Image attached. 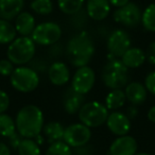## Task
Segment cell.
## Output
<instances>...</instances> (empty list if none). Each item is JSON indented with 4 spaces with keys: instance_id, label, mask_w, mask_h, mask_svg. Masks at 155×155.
I'll return each instance as SVG.
<instances>
[{
    "instance_id": "1",
    "label": "cell",
    "mask_w": 155,
    "mask_h": 155,
    "mask_svg": "<svg viewBox=\"0 0 155 155\" xmlns=\"http://www.w3.org/2000/svg\"><path fill=\"white\" fill-rule=\"evenodd\" d=\"M96 51L94 41L87 32L73 35L66 46V55L71 65L77 68L87 66Z\"/></svg>"
},
{
    "instance_id": "2",
    "label": "cell",
    "mask_w": 155,
    "mask_h": 155,
    "mask_svg": "<svg viewBox=\"0 0 155 155\" xmlns=\"http://www.w3.org/2000/svg\"><path fill=\"white\" fill-rule=\"evenodd\" d=\"M17 133L22 138H36L43 132L44 114L36 105L29 104L19 110L15 119Z\"/></svg>"
},
{
    "instance_id": "3",
    "label": "cell",
    "mask_w": 155,
    "mask_h": 155,
    "mask_svg": "<svg viewBox=\"0 0 155 155\" xmlns=\"http://www.w3.org/2000/svg\"><path fill=\"white\" fill-rule=\"evenodd\" d=\"M101 79L107 88L122 89L129 82V68L120 58H110L102 69Z\"/></svg>"
},
{
    "instance_id": "4",
    "label": "cell",
    "mask_w": 155,
    "mask_h": 155,
    "mask_svg": "<svg viewBox=\"0 0 155 155\" xmlns=\"http://www.w3.org/2000/svg\"><path fill=\"white\" fill-rule=\"evenodd\" d=\"M36 44L29 36H20L15 38L8 47L7 56L14 65L24 66L34 58Z\"/></svg>"
},
{
    "instance_id": "5",
    "label": "cell",
    "mask_w": 155,
    "mask_h": 155,
    "mask_svg": "<svg viewBox=\"0 0 155 155\" xmlns=\"http://www.w3.org/2000/svg\"><path fill=\"white\" fill-rule=\"evenodd\" d=\"M78 115L81 123L91 129V127H98L106 122L108 110L101 102L91 101L83 104Z\"/></svg>"
},
{
    "instance_id": "6",
    "label": "cell",
    "mask_w": 155,
    "mask_h": 155,
    "mask_svg": "<svg viewBox=\"0 0 155 155\" xmlns=\"http://www.w3.org/2000/svg\"><path fill=\"white\" fill-rule=\"evenodd\" d=\"M10 82L14 89L20 93H31L39 84L38 73L31 67L18 66L10 77Z\"/></svg>"
},
{
    "instance_id": "7",
    "label": "cell",
    "mask_w": 155,
    "mask_h": 155,
    "mask_svg": "<svg viewBox=\"0 0 155 155\" xmlns=\"http://www.w3.org/2000/svg\"><path fill=\"white\" fill-rule=\"evenodd\" d=\"M62 36V29L56 22L46 21L37 25L31 34V38L39 46H52L58 43Z\"/></svg>"
},
{
    "instance_id": "8",
    "label": "cell",
    "mask_w": 155,
    "mask_h": 155,
    "mask_svg": "<svg viewBox=\"0 0 155 155\" xmlns=\"http://www.w3.org/2000/svg\"><path fill=\"white\" fill-rule=\"evenodd\" d=\"M91 137V127H86L83 123H73L65 127L63 140L70 148H78L88 143Z\"/></svg>"
},
{
    "instance_id": "9",
    "label": "cell",
    "mask_w": 155,
    "mask_h": 155,
    "mask_svg": "<svg viewBox=\"0 0 155 155\" xmlns=\"http://www.w3.org/2000/svg\"><path fill=\"white\" fill-rule=\"evenodd\" d=\"M141 10L139 5L131 2L125 5L117 8L113 13V18L116 22L125 26L127 28H134L139 22H141Z\"/></svg>"
},
{
    "instance_id": "10",
    "label": "cell",
    "mask_w": 155,
    "mask_h": 155,
    "mask_svg": "<svg viewBox=\"0 0 155 155\" xmlns=\"http://www.w3.org/2000/svg\"><path fill=\"white\" fill-rule=\"evenodd\" d=\"M96 82L95 71L89 66L78 68L71 81V88L78 94L86 95L91 91Z\"/></svg>"
},
{
    "instance_id": "11",
    "label": "cell",
    "mask_w": 155,
    "mask_h": 155,
    "mask_svg": "<svg viewBox=\"0 0 155 155\" xmlns=\"http://www.w3.org/2000/svg\"><path fill=\"white\" fill-rule=\"evenodd\" d=\"M106 46L110 54L116 58H121V56L131 48V37L127 31L116 29L110 34Z\"/></svg>"
},
{
    "instance_id": "12",
    "label": "cell",
    "mask_w": 155,
    "mask_h": 155,
    "mask_svg": "<svg viewBox=\"0 0 155 155\" xmlns=\"http://www.w3.org/2000/svg\"><path fill=\"white\" fill-rule=\"evenodd\" d=\"M138 143L134 137L130 135L118 136L108 148L110 155H136Z\"/></svg>"
},
{
    "instance_id": "13",
    "label": "cell",
    "mask_w": 155,
    "mask_h": 155,
    "mask_svg": "<svg viewBox=\"0 0 155 155\" xmlns=\"http://www.w3.org/2000/svg\"><path fill=\"white\" fill-rule=\"evenodd\" d=\"M108 130L116 136L127 135L131 130V119L121 112H112L106 119Z\"/></svg>"
},
{
    "instance_id": "14",
    "label": "cell",
    "mask_w": 155,
    "mask_h": 155,
    "mask_svg": "<svg viewBox=\"0 0 155 155\" xmlns=\"http://www.w3.org/2000/svg\"><path fill=\"white\" fill-rule=\"evenodd\" d=\"M0 135L9 138L10 143L13 148H16L21 139L19 134H17L15 120L8 114H0Z\"/></svg>"
},
{
    "instance_id": "15",
    "label": "cell",
    "mask_w": 155,
    "mask_h": 155,
    "mask_svg": "<svg viewBox=\"0 0 155 155\" xmlns=\"http://www.w3.org/2000/svg\"><path fill=\"white\" fill-rule=\"evenodd\" d=\"M110 13V3L108 0H87L86 14L96 21L104 20Z\"/></svg>"
},
{
    "instance_id": "16",
    "label": "cell",
    "mask_w": 155,
    "mask_h": 155,
    "mask_svg": "<svg viewBox=\"0 0 155 155\" xmlns=\"http://www.w3.org/2000/svg\"><path fill=\"white\" fill-rule=\"evenodd\" d=\"M49 81L55 86H63L67 84L70 79V70L63 62H54L48 68Z\"/></svg>"
},
{
    "instance_id": "17",
    "label": "cell",
    "mask_w": 155,
    "mask_h": 155,
    "mask_svg": "<svg viewBox=\"0 0 155 155\" xmlns=\"http://www.w3.org/2000/svg\"><path fill=\"white\" fill-rule=\"evenodd\" d=\"M124 94L127 101L135 106L143 104L148 97V91L146 86L139 82L127 83V85L124 87Z\"/></svg>"
},
{
    "instance_id": "18",
    "label": "cell",
    "mask_w": 155,
    "mask_h": 155,
    "mask_svg": "<svg viewBox=\"0 0 155 155\" xmlns=\"http://www.w3.org/2000/svg\"><path fill=\"white\" fill-rule=\"evenodd\" d=\"M26 0H0V18L15 19L24 9Z\"/></svg>"
},
{
    "instance_id": "19",
    "label": "cell",
    "mask_w": 155,
    "mask_h": 155,
    "mask_svg": "<svg viewBox=\"0 0 155 155\" xmlns=\"http://www.w3.org/2000/svg\"><path fill=\"white\" fill-rule=\"evenodd\" d=\"M84 101V95L75 93L72 88L68 89L65 94L64 99H63V105H64L65 112L69 115L77 114L83 106V104L85 103Z\"/></svg>"
},
{
    "instance_id": "20",
    "label": "cell",
    "mask_w": 155,
    "mask_h": 155,
    "mask_svg": "<svg viewBox=\"0 0 155 155\" xmlns=\"http://www.w3.org/2000/svg\"><path fill=\"white\" fill-rule=\"evenodd\" d=\"M16 32L21 36H29L32 34L34 31L35 27V18L29 12H21L17 17L15 18V25Z\"/></svg>"
},
{
    "instance_id": "21",
    "label": "cell",
    "mask_w": 155,
    "mask_h": 155,
    "mask_svg": "<svg viewBox=\"0 0 155 155\" xmlns=\"http://www.w3.org/2000/svg\"><path fill=\"white\" fill-rule=\"evenodd\" d=\"M127 68H138L146 62V53L140 48H130L120 58Z\"/></svg>"
},
{
    "instance_id": "22",
    "label": "cell",
    "mask_w": 155,
    "mask_h": 155,
    "mask_svg": "<svg viewBox=\"0 0 155 155\" xmlns=\"http://www.w3.org/2000/svg\"><path fill=\"white\" fill-rule=\"evenodd\" d=\"M64 132L65 127L62 123L58 122V121H51L48 122L44 125L43 127V133L49 143H53L55 141H60L63 140L64 137Z\"/></svg>"
},
{
    "instance_id": "23",
    "label": "cell",
    "mask_w": 155,
    "mask_h": 155,
    "mask_svg": "<svg viewBox=\"0 0 155 155\" xmlns=\"http://www.w3.org/2000/svg\"><path fill=\"white\" fill-rule=\"evenodd\" d=\"M125 101H127V97H125L124 91L120 88L110 89V91L105 98L104 105L108 110H117L124 105Z\"/></svg>"
},
{
    "instance_id": "24",
    "label": "cell",
    "mask_w": 155,
    "mask_h": 155,
    "mask_svg": "<svg viewBox=\"0 0 155 155\" xmlns=\"http://www.w3.org/2000/svg\"><path fill=\"white\" fill-rule=\"evenodd\" d=\"M16 29L9 20L0 18V45L11 44L16 38Z\"/></svg>"
},
{
    "instance_id": "25",
    "label": "cell",
    "mask_w": 155,
    "mask_h": 155,
    "mask_svg": "<svg viewBox=\"0 0 155 155\" xmlns=\"http://www.w3.org/2000/svg\"><path fill=\"white\" fill-rule=\"evenodd\" d=\"M18 155H41L38 143L32 138H22L17 147Z\"/></svg>"
},
{
    "instance_id": "26",
    "label": "cell",
    "mask_w": 155,
    "mask_h": 155,
    "mask_svg": "<svg viewBox=\"0 0 155 155\" xmlns=\"http://www.w3.org/2000/svg\"><path fill=\"white\" fill-rule=\"evenodd\" d=\"M85 0H58L60 10L67 15H74L82 10Z\"/></svg>"
},
{
    "instance_id": "27",
    "label": "cell",
    "mask_w": 155,
    "mask_h": 155,
    "mask_svg": "<svg viewBox=\"0 0 155 155\" xmlns=\"http://www.w3.org/2000/svg\"><path fill=\"white\" fill-rule=\"evenodd\" d=\"M142 27L149 32H155V3L149 5L141 14Z\"/></svg>"
},
{
    "instance_id": "28",
    "label": "cell",
    "mask_w": 155,
    "mask_h": 155,
    "mask_svg": "<svg viewBox=\"0 0 155 155\" xmlns=\"http://www.w3.org/2000/svg\"><path fill=\"white\" fill-rule=\"evenodd\" d=\"M30 7L32 11L38 15H49L53 12V3L51 0H33Z\"/></svg>"
},
{
    "instance_id": "29",
    "label": "cell",
    "mask_w": 155,
    "mask_h": 155,
    "mask_svg": "<svg viewBox=\"0 0 155 155\" xmlns=\"http://www.w3.org/2000/svg\"><path fill=\"white\" fill-rule=\"evenodd\" d=\"M45 155H72V150L64 140H60L50 143Z\"/></svg>"
},
{
    "instance_id": "30",
    "label": "cell",
    "mask_w": 155,
    "mask_h": 155,
    "mask_svg": "<svg viewBox=\"0 0 155 155\" xmlns=\"http://www.w3.org/2000/svg\"><path fill=\"white\" fill-rule=\"evenodd\" d=\"M14 64L8 58L0 60V74L3 77H11L14 71Z\"/></svg>"
},
{
    "instance_id": "31",
    "label": "cell",
    "mask_w": 155,
    "mask_h": 155,
    "mask_svg": "<svg viewBox=\"0 0 155 155\" xmlns=\"http://www.w3.org/2000/svg\"><path fill=\"white\" fill-rule=\"evenodd\" d=\"M144 86H146L148 93H150V94H152L153 96H155V71L150 72L146 77Z\"/></svg>"
},
{
    "instance_id": "32",
    "label": "cell",
    "mask_w": 155,
    "mask_h": 155,
    "mask_svg": "<svg viewBox=\"0 0 155 155\" xmlns=\"http://www.w3.org/2000/svg\"><path fill=\"white\" fill-rule=\"evenodd\" d=\"M10 106V97L5 91L0 89V114L7 112Z\"/></svg>"
},
{
    "instance_id": "33",
    "label": "cell",
    "mask_w": 155,
    "mask_h": 155,
    "mask_svg": "<svg viewBox=\"0 0 155 155\" xmlns=\"http://www.w3.org/2000/svg\"><path fill=\"white\" fill-rule=\"evenodd\" d=\"M144 53H146V60L150 64L155 65V41L149 45V47L147 48V51Z\"/></svg>"
},
{
    "instance_id": "34",
    "label": "cell",
    "mask_w": 155,
    "mask_h": 155,
    "mask_svg": "<svg viewBox=\"0 0 155 155\" xmlns=\"http://www.w3.org/2000/svg\"><path fill=\"white\" fill-rule=\"evenodd\" d=\"M93 147L91 144L86 143L84 146L78 147V148H74V153L77 155H91L93 154Z\"/></svg>"
},
{
    "instance_id": "35",
    "label": "cell",
    "mask_w": 155,
    "mask_h": 155,
    "mask_svg": "<svg viewBox=\"0 0 155 155\" xmlns=\"http://www.w3.org/2000/svg\"><path fill=\"white\" fill-rule=\"evenodd\" d=\"M110 3V5H114L116 8H120L125 5L127 3L130 2V0H108Z\"/></svg>"
},
{
    "instance_id": "36",
    "label": "cell",
    "mask_w": 155,
    "mask_h": 155,
    "mask_svg": "<svg viewBox=\"0 0 155 155\" xmlns=\"http://www.w3.org/2000/svg\"><path fill=\"white\" fill-rule=\"evenodd\" d=\"M0 155H11L10 147L3 142H0Z\"/></svg>"
},
{
    "instance_id": "37",
    "label": "cell",
    "mask_w": 155,
    "mask_h": 155,
    "mask_svg": "<svg viewBox=\"0 0 155 155\" xmlns=\"http://www.w3.org/2000/svg\"><path fill=\"white\" fill-rule=\"evenodd\" d=\"M137 115H138V110L135 108V105H133V106H131V107L127 108V116L129 117L130 119L135 118V117L137 116Z\"/></svg>"
},
{
    "instance_id": "38",
    "label": "cell",
    "mask_w": 155,
    "mask_h": 155,
    "mask_svg": "<svg viewBox=\"0 0 155 155\" xmlns=\"http://www.w3.org/2000/svg\"><path fill=\"white\" fill-rule=\"evenodd\" d=\"M148 119L151 122L155 123V105H153L152 107L149 110L148 112Z\"/></svg>"
},
{
    "instance_id": "39",
    "label": "cell",
    "mask_w": 155,
    "mask_h": 155,
    "mask_svg": "<svg viewBox=\"0 0 155 155\" xmlns=\"http://www.w3.org/2000/svg\"><path fill=\"white\" fill-rule=\"evenodd\" d=\"M136 155H151V154H149V153H136Z\"/></svg>"
}]
</instances>
